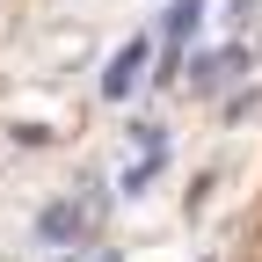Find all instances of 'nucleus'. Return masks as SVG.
Masks as SVG:
<instances>
[{"instance_id": "f257e3e1", "label": "nucleus", "mask_w": 262, "mask_h": 262, "mask_svg": "<svg viewBox=\"0 0 262 262\" xmlns=\"http://www.w3.org/2000/svg\"><path fill=\"white\" fill-rule=\"evenodd\" d=\"M233 262H262V189H255V204H248V226H241Z\"/></svg>"}]
</instances>
